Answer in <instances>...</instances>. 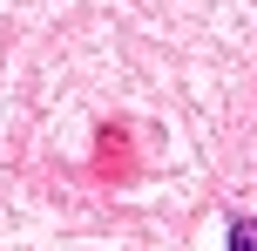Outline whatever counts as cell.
<instances>
[{
    "label": "cell",
    "mask_w": 257,
    "mask_h": 251,
    "mask_svg": "<svg viewBox=\"0 0 257 251\" xmlns=\"http://www.w3.org/2000/svg\"><path fill=\"white\" fill-rule=\"evenodd\" d=\"M230 251H257V217H237L230 224Z\"/></svg>",
    "instance_id": "cell-1"
}]
</instances>
